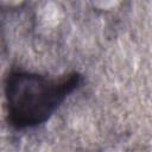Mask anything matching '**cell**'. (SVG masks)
Wrapping results in <instances>:
<instances>
[{"label": "cell", "instance_id": "cell-1", "mask_svg": "<svg viewBox=\"0 0 152 152\" xmlns=\"http://www.w3.org/2000/svg\"><path fill=\"white\" fill-rule=\"evenodd\" d=\"M80 83L81 76L76 72L58 78L27 71L11 72L5 86L11 124L30 128L45 122Z\"/></svg>", "mask_w": 152, "mask_h": 152}]
</instances>
